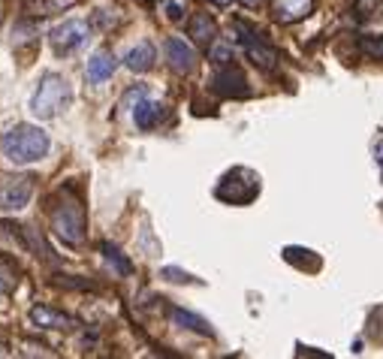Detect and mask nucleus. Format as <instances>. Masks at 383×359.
Listing matches in <instances>:
<instances>
[{
    "label": "nucleus",
    "instance_id": "f257e3e1",
    "mask_svg": "<svg viewBox=\"0 0 383 359\" xmlns=\"http://www.w3.org/2000/svg\"><path fill=\"white\" fill-rule=\"evenodd\" d=\"M48 217H52V229H55V236L60 238V242H67V245H82L85 242L88 217H85L82 199H79V194L73 191V187H60V191L55 194Z\"/></svg>",
    "mask_w": 383,
    "mask_h": 359
},
{
    "label": "nucleus",
    "instance_id": "f03ea898",
    "mask_svg": "<svg viewBox=\"0 0 383 359\" xmlns=\"http://www.w3.org/2000/svg\"><path fill=\"white\" fill-rule=\"evenodd\" d=\"M0 151L13 163H34L48 151V133L34 124H15L0 139Z\"/></svg>",
    "mask_w": 383,
    "mask_h": 359
},
{
    "label": "nucleus",
    "instance_id": "7ed1b4c3",
    "mask_svg": "<svg viewBox=\"0 0 383 359\" xmlns=\"http://www.w3.org/2000/svg\"><path fill=\"white\" fill-rule=\"evenodd\" d=\"M67 100H69L67 79L58 76V73H46L43 79H39V88H36L34 100H30V112L46 121V118H55L60 109L67 106Z\"/></svg>",
    "mask_w": 383,
    "mask_h": 359
},
{
    "label": "nucleus",
    "instance_id": "20e7f679",
    "mask_svg": "<svg viewBox=\"0 0 383 359\" xmlns=\"http://www.w3.org/2000/svg\"><path fill=\"white\" fill-rule=\"evenodd\" d=\"M257 194H260V175L254 172V169H245V166L229 169V172L220 178V184L215 191V196L224 199V203H229V205H245Z\"/></svg>",
    "mask_w": 383,
    "mask_h": 359
},
{
    "label": "nucleus",
    "instance_id": "39448f33",
    "mask_svg": "<svg viewBox=\"0 0 383 359\" xmlns=\"http://www.w3.org/2000/svg\"><path fill=\"white\" fill-rule=\"evenodd\" d=\"M233 27H236V34H238V43H241V48H245V55H248L260 69H275V67H278V52L266 43L263 34L254 31V27L245 25V22H236Z\"/></svg>",
    "mask_w": 383,
    "mask_h": 359
},
{
    "label": "nucleus",
    "instance_id": "423d86ee",
    "mask_svg": "<svg viewBox=\"0 0 383 359\" xmlns=\"http://www.w3.org/2000/svg\"><path fill=\"white\" fill-rule=\"evenodd\" d=\"M34 175H15V172H4L0 175V208L4 212H18L30 203L34 196Z\"/></svg>",
    "mask_w": 383,
    "mask_h": 359
},
{
    "label": "nucleus",
    "instance_id": "0eeeda50",
    "mask_svg": "<svg viewBox=\"0 0 383 359\" xmlns=\"http://www.w3.org/2000/svg\"><path fill=\"white\" fill-rule=\"evenodd\" d=\"M90 36V27L85 22H79V18H67L64 25H58L52 34H48V43L58 55H69L76 52V48H82Z\"/></svg>",
    "mask_w": 383,
    "mask_h": 359
},
{
    "label": "nucleus",
    "instance_id": "6e6552de",
    "mask_svg": "<svg viewBox=\"0 0 383 359\" xmlns=\"http://www.w3.org/2000/svg\"><path fill=\"white\" fill-rule=\"evenodd\" d=\"M271 18L278 25H296L314 13V0H269Z\"/></svg>",
    "mask_w": 383,
    "mask_h": 359
},
{
    "label": "nucleus",
    "instance_id": "1a4fd4ad",
    "mask_svg": "<svg viewBox=\"0 0 383 359\" xmlns=\"http://www.w3.org/2000/svg\"><path fill=\"white\" fill-rule=\"evenodd\" d=\"M215 91L220 97H248V79L245 73H241L238 67L233 64H224L217 69V76H215Z\"/></svg>",
    "mask_w": 383,
    "mask_h": 359
},
{
    "label": "nucleus",
    "instance_id": "9d476101",
    "mask_svg": "<svg viewBox=\"0 0 383 359\" xmlns=\"http://www.w3.org/2000/svg\"><path fill=\"white\" fill-rule=\"evenodd\" d=\"M166 61H169V67H173L175 73L187 76V73H194V67H196V52L184 43V39L169 36L166 39Z\"/></svg>",
    "mask_w": 383,
    "mask_h": 359
},
{
    "label": "nucleus",
    "instance_id": "9b49d317",
    "mask_svg": "<svg viewBox=\"0 0 383 359\" xmlns=\"http://www.w3.org/2000/svg\"><path fill=\"white\" fill-rule=\"evenodd\" d=\"M30 323L39 326V329H76V317H69L58 308H48V305H34L30 308Z\"/></svg>",
    "mask_w": 383,
    "mask_h": 359
},
{
    "label": "nucleus",
    "instance_id": "f8f14e48",
    "mask_svg": "<svg viewBox=\"0 0 383 359\" xmlns=\"http://www.w3.org/2000/svg\"><path fill=\"white\" fill-rule=\"evenodd\" d=\"M163 115H166V109L163 103H157V100H145V97H139L136 100V109H133V121L139 130H154V127L163 121Z\"/></svg>",
    "mask_w": 383,
    "mask_h": 359
},
{
    "label": "nucleus",
    "instance_id": "ddd939ff",
    "mask_svg": "<svg viewBox=\"0 0 383 359\" xmlns=\"http://www.w3.org/2000/svg\"><path fill=\"white\" fill-rule=\"evenodd\" d=\"M187 36L194 39L196 46L208 48V46L217 39V25H215V18H211L208 13H196V15L187 22Z\"/></svg>",
    "mask_w": 383,
    "mask_h": 359
},
{
    "label": "nucleus",
    "instance_id": "4468645a",
    "mask_svg": "<svg viewBox=\"0 0 383 359\" xmlns=\"http://www.w3.org/2000/svg\"><path fill=\"white\" fill-rule=\"evenodd\" d=\"M115 67H118L115 55L109 52V48H100V52H97V55L88 61L85 76H88V82H90V85H100V82H106V79H112Z\"/></svg>",
    "mask_w": 383,
    "mask_h": 359
},
{
    "label": "nucleus",
    "instance_id": "2eb2a0df",
    "mask_svg": "<svg viewBox=\"0 0 383 359\" xmlns=\"http://www.w3.org/2000/svg\"><path fill=\"white\" fill-rule=\"evenodd\" d=\"M154 61H157V52L151 43H136L124 57L127 69H133V73H148V69L154 67Z\"/></svg>",
    "mask_w": 383,
    "mask_h": 359
},
{
    "label": "nucleus",
    "instance_id": "dca6fc26",
    "mask_svg": "<svg viewBox=\"0 0 383 359\" xmlns=\"http://www.w3.org/2000/svg\"><path fill=\"white\" fill-rule=\"evenodd\" d=\"M169 317H173V320L178 323V326H184V329H190V332H199V335H215V332H211V326L203 320V317H196V314H190V311H184V308H173V314H169Z\"/></svg>",
    "mask_w": 383,
    "mask_h": 359
},
{
    "label": "nucleus",
    "instance_id": "f3484780",
    "mask_svg": "<svg viewBox=\"0 0 383 359\" xmlns=\"http://www.w3.org/2000/svg\"><path fill=\"white\" fill-rule=\"evenodd\" d=\"M18 287V266L0 254V296H9Z\"/></svg>",
    "mask_w": 383,
    "mask_h": 359
},
{
    "label": "nucleus",
    "instance_id": "a211bd4d",
    "mask_svg": "<svg viewBox=\"0 0 383 359\" xmlns=\"http://www.w3.org/2000/svg\"><path fill=\"white\" fill-rule=\"evenodd\" d=\"M208 57H211V61H215L217 67L233 64V46H229V43H217V39H215V43L208 46Z\"/></svg>",
    "mask_w": 383,
    "mask_h": 359
},
{
    "label": "nucleus",
    "instance_id": "6ab92c4d",
    "mask_svg": "<svg viewBox=\"0 0 383 359\" xmlns=\"http://www.w3.org/2000/svg\"><path fill=\"white\" fill-rule=\"evenodd\" d=\"M362 52H365L371 61H383V34L377 36H362Z\"/></svg>",
    "mask_w": 383,
    "mask_h": 359
},
{
    "label": "nucleus",
    "instance_id": "aec40b11",
    "mask_svg": "<svg viewBox=\"0 0 383 359\" xmlns=\"http://www.w3.org/2000/svg\"><path fill=\"white\" fill-rule=\"evenodd\" d=\"M354 9L359 18H371V15H377V9H383V0H356Z\"/></svg>",
    "mask_w": 383,
    "mask_h": 359
},
{
    "label": "nucleus",
    "instance_id": "412c9836",
    "mask_svg": "<svg viewBox=\"0 0 383 359\" xmlns=\"http://www.w3.org/2000/svg\"><path fill=\"white\" fill-rule=\"evenodd\" d=\"M103 254H106V260H109V263H115V266H118V272H121V275H127V272H130V263H127L124 257L118 254V248H112V245H103Z\"/></svg>",
    "mask_w": 383,
    "mask_h": 359
},
{
    "label": "nucleus",
    "instance_id": "4be33fe9",
    "mask_svg": "<svg viewBox=\"0 0 383 359\" xmlns=\"http://www.w3.org/2000/svg\"><path fill=\"white\" fill-rule=\"evenodd\" d=\"M163 13H166L169 22H181V18H184V4H178V0H166Z\"/></svg>",
    "mask_w": 383,
    "mask_h": 359
},
{
    "label": "nucleus",
    "instance_id": "5701e85b",
    "mask_svg": "<svg viewBox=\"0 0 383 359\" xmlns=\"http://www.w3.org/2000/svg\"><path fill=\"white\" fill-rule=\"evenodd\" d=\"M163 278H169V281H178V284H181V281H184V284L194 281V278H190L187 272H181V269H163Z\"/></svg>",
    "mask_w": 383,
    "mask_h": 359
},
{
    "label": "nucleus",
    "instance_id": "b1692460",
    "mask_svg": "<svg viewBox=\"0 0 383 359\" xmlns=\"http://www.w3.org/2000/svg\"><path fill=\"white\" fill-rule=\"evenodd\" d=\"M238 4H241V6H248V9H257L260 4H263V0H238Z\"/></svg>",
    "mask_w": 383,
    "mask_h": 359
},
{
    "label": "nucleus",
    "instance_id": "393cba45",
    "mask_svg": "<svg viewBox=\"0 0 383 359\" xmlns=\"http://www.w3.org/2000/svg\"><path fill=\"white\" fill-rule=\"evenodd\" d=\"M0 356H9V344L4 341V338H0Z\"/></svg>",
    "mask_w": 383,
    "mask_h": 359
},
{
    "label": "nucleus",
    "instance_id": "a878e982",
    "mask_svg": "<svg viewBox=\"0 0 383 359\" xmlns=\"http://www.w3.org/2000/svg\"><path fill=\"white\" fill-rule=\"evenodd\" d=\"M208 4H215V6H229V0H208Z\"/></svg>",
    "mask_w": 383,
    "mask_h": 359
}]
</instances>
